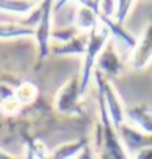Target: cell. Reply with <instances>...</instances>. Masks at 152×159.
<instances>
[{
    "mask_svg": "<svg viewBox=\"0 0 152 159\" xmlns=\"http://www.w3.org/2000/svg\"><path fill=\"white\" fill-rule=\"evenodd\" d=\"M0 159H20V157H16L15 154H11L10 151H7L5 148L0 146Z\"/></svg>",
    "mask_w": 152,
    "mask_h": 159,
    "instance_id": "obj_19",
    "label": "cell"
},
{
    "mask_svg": "<svg viewBox=\"0 0 152 159\" xmlns=\"http://www.w3.org/2000/svg\"><path fill=\"white\" fill-rule=\"evenodd\" d=\"M89 144V139H74L69 143L59 144L57 148H54L52 151H49L48 159H74L79 152Z\"/></svg>",
    "mask_w": 152,
    "mask_h": 159,
    "instance_id": "obj_12",
    "label": "cell"
},
{
    "mask_svg": "<svg viewBox=\"0 0 152 159\" xmlns=\"http://www.w3.org/2000/svg\"><path fill=\"white\" fill-rule=\"evenodd\" d=\"M136 3V2H116V10H115V16H113V21L115 23H118L119 26L124 25V21H126V15L129 13V10L131 7Z\"/></svg>",
    "mask_w": 152,
    "mask_h": 159,
    "instance_id": "obj_15",
    "label": "cell"
},
{
    "mask_svg": "<svg viewBox=\"0 0 152 159\" xmlns=\"http://www.w3.org/2000/svg\"><path fill=\"white\" fill-rule=\"evenodd\" d=\"M128 121L142 134L152 136V110L145 103H136L126 108V123Z\"/></svg>",
    "mask_w": 152,
    "mask_h": 159,
    "instance_id": "obj_9",
    "label": "cell"
},
{
    "mask_svg": "<svg viewBox=\"0 0 152 159\" xmlns=\"http://www.w3.org/2000/svg\"><path fill=\"white\" fill-rule=\"evenodd\" d=\"M82 93H80V79L79 75L67 79L64 84L59 87V90L54 95V108L57 113L66 115V116H74L82 113Z\"/></svg>",
    "mask_w": 152,
    "mask_h": 159,
    "instance_id": "obj_3",
    "label": "cell"
},
{
    "mask_svg": "<svg viewBox=\"0 0 152 159\" xmlns=\"http://www.w3.org/2000/svg\"><path fill=\"white\" fill-rule=\"evenodd\" d=\"M95 72V80H97V89L102 92L105 105H106V111L110 120L113 121L115 128L118 129L119 126H123L126 123V108L123 107V102L118 95V92L113 87L111 80H108L103 74H100L98 70H93Z\"/></svg>",
    "mask_w": 152,
    "mask_h": 159,
    "instance_id": "obj_4",
    "label": "cell"
},
{
    "mask_svg": "<svg viewBox=\"0 0 152 159\" xmlns=\"http://www.w3.org/2000/svg\"><path fill=\"white\" fill-rule=\"evenodd\" d=\"M134 159H152V146L136 151L134 152Z\"/></svg>",
    "mask_w": 152,
    "mask_h": 159,
    "instance_id": "obj_18",
    "label": "cell"
},
{
    "mask_svg": "<svg viewBox=\"0 0 152 159\" xmlns=\"http://www.w3.org/2000/svg\"><path fill=\"white\" fill-rule=\"evenodd\" d=\"M98 90V89H97ZM98 111H100V123L95 126V138H93L92 149L98 159H128V152L121 143L119 133L110 120L106 105L102 92L98 90Z\"/></svg>",
    "mask_w": 152,
    "mask_h": 159,
    "instance_id": "obj_1",
    "label": "cell"
},
{
    "mask_svg": "<svg viewBox=\"0 0 152 159\" xmlns=\"http://www.w3.org/2000/svg\"><path fill=\"white\" fill-rule=\"evenodd\" d=\"M39 2H30V0H0V11L18 16H28L38 7Z\"/></svg>",
    "mask_w": 152,
    "mask_h": 159,
    "instance_id": "obj_13",
    "label": "cell"
},
{
    "mask_svg": "<svg viewBox=\"0 0 152 159\" xmlns=\"http://www.w3.org/2000/svg\"><path fill=\"white\" fill-rule=\"evenodd\" d=\"M89 43V33H77L74 38H71L66 43L56 44L51 48V54L56 56H84L87 51Z\"/></svg>",
    "mask_w": 152,
    "mask_h": 159,
    "instance_id": "obj_10",
    "label": "cell"
},
{
    "mask_svg": "<svg viewBox=\"0 0 152 159\" xmlns=\"http://www.w3.org/2000/svg\"><path fill=\"white\" fill-rule=\"evenodd\" d=\"M38 97H39V89L34 82L21 80L20 84L15 85V98L18 100V103L21 107L34 103Z\"/></svg>",
    "mask_w": 152,
    "mask_h": 159,
    "instance_id": "obj_14",
    "label": "cell"
},
{
    "mask_svg": "<svg viewBox=\"0 0 152 159\" xmlns=\"http://www.w3.org/2000/svg\"><path fill=\"white\" fill-rule=\"evenodd\" d=\"M20 108H21V105L18 103V100L15 98V95L0 103V111L5 113V115H15V113L20 111Z\"/></svg>",
    "mask_w": 152,
    "mask_h": 159,
    "instance_id": "obj_16",
    "label": "cell"
},
{
    "mask_svg": "<svg viewBox=\"0 0 152 159\" xmlns=\"http://www.w3.org/2000/svg\"><path fill=\"white\" fill-rule=\"evenodd\" d=\"M100 2H77L74 8V28L79 33H90L100 25Z\"/></svg>",
    "mask_w": 152,
    "mask_h": 159,
    "instance_id": "obj_6",
    "label": "cell"
},
{
    "mask_svg": "<svg viewBox=\"0 0 152 159\" xmlns=\"http://www.w3.org/2000/svg\"><path fill=\"white\" fill-rule=\"evenodd\" d=\"M150 62H152V15L131 52V67L134 70H141L147 67Z\"/></svg>",
    "mask_w": 152,
    "mask_h": 159,
    "instance_id": "obj_7",
    "label": "cell"
},
{
    "mask_svg": "<svg viewBox=\"0 0 152 159\" xmlns=\"http://www.w3.org/2000/svg\"><path fill=\"white\" fill-rule=\"evenodd\" d=\"M95 70H98L100 74H103L108 80L111 77H118L123 72V61L118 54V51L115 48V41L110 39L106 46L103 48L102 54L98 56Z\"/></svg>",
    "mask_w": 152,
    "mask_h": 159,
    "instance_id": "obj_8",
    "label": "cell"
},
{
    "mask_svg": "<svg viewBox=\"0 0 152 159\" xmlns=\"http://www.w3.org/2000/svg\"><path fill=\"white\" fill-rule=\"evenodd\" d=\"M34 38V28L26 26L21 20H0V39H21Z\"/></svg>",
    "mask_w": 152,
    "mask_h": 159,
    "instance_id": "obj_11",
    "label": "cell"
},
{
    "mask_svg": "<svg viewBox=\"0 0 152 159\" xmlns=\"http://www.w3.org/2000/svg\"><path fill=\"white\" fill-rule=\"evenodd\" d=\"M74 159H95V152H93V149H92V144L89 143Z\"/></svg>",
    "mask_w": 152,
    "mask_h": 159,
    "instance_id": "obj_17",
    "label": "cell"
},
{
    "mask_svg": "<svg viewBox=\"0 0 152 159\" xmlns=\"http://www.w3.org/2000/svg\"><path fill=\"white\" fill-rule=\"evenodd\" d=\"M52 2H41V16L34 28V39L38 46L36 69L41 67L44 59L51 54V36H52Z\"/></svg>",
    "mask_w": 152,
    "mask_h": 159,
    "instance_id": "obj_5",
    "label": "cell"
},
{
    "mask_svg": "<svg viewBox=\"0 0 152 159\" xmlns=\"http://www.w3.org/2000/svg\"><path fill=\"white\" fill-rule=\"evenodd\" d=\"M110 38H111V34H110L108 28L105 25H102V23L89 33V43H87V51L84 54V64H82V70L79 74L82 95L85 93L87 87H89L90 77H92L93 70H95L97 59H98V56L102 54V51L110 41Z\"/></svg>",
    "mask_w": 152,
    "mask_h": 159,
    "instance_id": "obj_2",
    "label": "cell"
}]
</instances>
